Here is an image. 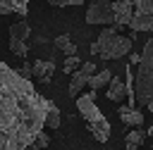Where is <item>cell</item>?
I'll use <instances>...</instances> for the list:
<instances>
[{"mask_svg":"<svg viewBox=\"0 0 153 150\" xmlns=\"http://www.w3.org/2000/svg\"><path fill=\"white\" fill-rule=\"evenodd\" d=\"M48 100L10 64L0 62V150H24L45 129Z\"/></svg>","mask_w":153,"mask_h":150,"instance_id":"6da1fadb","label":"cell"},{"mask_svg":"<svg viewBox=\"0 0 153 150\" xmlns=\"http://www.w3.org/2000/svg\"><path fill=\"white\" fill-rule=\"evenodd\" d=\"M76 110L86 119V129L91 131V136L98 143H105L110 138V121L105 119V114L96 105V90H91L86 95H76Z\"/></svg>","mask_w":153,"mask_h":150,"instance_id":"7a4b0ae2","label":"cell"},{"mask_svg":"<svg viewBox=\"0 0 153 150\" xmlns=\"http://www.w3.org/2000/svg\"><path fill=\"white\" fill-rule=\"evenodd\" d=\"M131 50V38L127 36H120L115 29H103L100 36L91 43V55L96 57H103V60H120L124 57L127 52Z\"/></svg>","mask_w":153,"mask_h":150,"instance_id":"3957f363","label":"cell"},{"mask_svg":"<svg viewBox=\"0 0 153 150\" xmlns=\"http://www.w3.org/2000/svg\"><path fill=\"white\" fill-rule=\"evenodd\" d=\"M134 100L139 105H146L148 100H153V40H148L143 45V52H141V60H139Z\"/></svg>","mask_w":153,"mask_h":150,"instance_id":"277c9868","label":"cell"},{"mask_svg":"<svg viewBox=\"0 0 153 150\" xmlns=\"http://www.w3.org/2000/svg\"><path fill=\"white\" fill-rule=\"evenodd\" d=\"M131 2H134V14L129 29L134 33L153 31V0H131Z\"/></svg>","mask_w":153,"mask_h":150,"instance_id":"5b68a950","label":"cell"},{"mask_svg":"<svg viewBox=\"0 0 153 150\" xmlns=\"http://www.w3.org/2000/svg\"><path fill=\"white\" fill-rule=\"evenodd\" d=\"M86 24H115V12L110 0H91L86 7Z\"/></svg>","mask_w":153,"mask_h":150,"instance_id":"8992f818","label":"cell"},{"mask_svg":"<svg viewBox=\"0 0 153 150\" xmlns=\"http://www.w3.org/2000/svg\"><path fill=\"white\" fill-rule=\"evenodd\" d=\"M29 33H31V29H29L26 21H17V24L10 26V50L14 55L26 57V52H29V45H26Z\"/></svg>","mask_w":153,"mask_h":150,"instance_id":"52a82bcc","label":"cell"},{"mask_svg":"<svg viewBox=\"0 0 153 150\" xmlns=\"http://www.w3.org/2000/svg\"><path fill=\"white\" fill-rule=\"evenodd\" d=\"M112 12H115V29L129 26L131 14H134V2L131 0H115L112 2Z\"/></svg>","mask_w":153,"mask_h":150,"instance_id":"ba28073f","label":"cell"},{"mask_svg":"<svg viewBox=\"0 0 153 150\" xmlns=\"http://www.w3.org/2000/svg\"><path fill=\"white\" fill-rule=\"evenodd\" d=\"M55 71V64L50 60H36L31 64V76H36L41 83H50V76Z\"/></svg>","mask_w":153,"mask_h":150,"instance_id":"9c48e42d","label":"cell"},{"mask_svg":"<svg viewBox=\"0 0 153 150\" xmlns=\"http://www.w3.org/2000/svg\"><path fill=\"white\" fill-rule=\"evenodd\" d=\"M120 119H122L127 126L136 129V126H141V121H143V112H141V110H134L131 105H122V107H120Z\"/></svg>","mask_w":153,"mask_h":150,"instance_id":"30bf717a","label":"cell"},{"mask_svg":"<svg viewBox=\"0 0 153 150\" xmlns=\"http://www.w3.org/2000/svg\"><path fill=\"white\" fill-rule=\"evenodd\" d=\"M29 12V0H0V14H19Z\"/></svg>","mask_w":153,"mask_h":150,"instance_id":"8fae6325","label":"cell"},{"mask_svg":"<svg viewBox=\"0 0 153 150\" xmlns=\"http://www.w3.org/2000/svg\"><path fill=\"white\" fill-rule=\"evenodd\" d=\"M69 76H72V79H69V95L76 98V95H81V90L86 88V83H88V74H84L81 69H76V71H72Z\"/></svg>","mask_w":153,"mask_h":150,"instance_id":"7c38bea8","label":"cell"},{"mask_svg":"<svg viewBox=\"0 0 153 150\" xmlns=\"http://www.w3.org/2000/svg\"><path fill=\"white\" fill-rule=\"evenodd\" d=\"M127 98V83L122 81V79H110L108 81V100H115V102H120V100H124Z\"/></svg>","mask_w":153,"mask_h":150,"instance_id":"4fadbf2b","label":"cell"},{"mask_svg":"<svg viewBox=\"0 0 153 150\" xmlns=\"http://www.w3.org/2000/svg\"><path fill=\"white\" fill-rule=\"evenodd\" d=\"M143 140H146V133L136 126V129H131V131L124 136V148H127V150H139V148L143 145Z\"/></svg>","mask_w":153,"mask_h":150,"instance_id":"5bb4252c","label":"cell"},{"mask_svg":"<svg viewBox=\"0 0 153 150\" xmlns=\"http://www.w3.org/2000/svg\"><path fill=\"white\" fill-rule=\"evenodd\" d=\"M112 79V74H110V69H100V71H96V74H91L88 76V88L91 90H98V88H103V86H108V81Z\"/></svg>","mask_w":153,"mask_h":150,"instance_id":"9a60e30c","label":"cell"},{"mask_svg":"<svg viewBox=\"0 0 153 150\" xmlns=\"http://www.w3.org/2000/svg\"><path fill=\"white\" fill-rule=\"evenodd\" d=\"M62 124V117H60V110L48 100V110H45V126L48 129H57Z\"/></svg>","mask_w":153,"mask_h":150,"instance_id":"2e32d148","label":"cell"},{"mask_svg":"<svg viewBox=\"0 0 153 150\" xmlns=\"http://www.w3.org/2000/svg\"><path fill=\"white\" fill-rule=\"evenodd\" d=\"M55 48H57V50H62L65 55H76V45L72 43V38H69L67 33H62V36H57V38H55Z\"/></svg>","mask_w":153,"mask_h":150,"instance_id":"e0dca14e","label":"cell"},{"mask_svg":"<svg viewBox=\"0 0 153 150\" xmlns=\"http://www.w3.org/2000/svg\"><path fill=\"white\" fill-rule=\"evenodd\" d=\"M79 62H81V60H79L76 55H67V60H65V64H62V71H65V74H72L74 69H79Z\"/></svg>","mask_w":153,"mask_h":150,"instance_id":"ac0fdd59","label":"cell"},{"mask_svg":"<svg viewBox=\"0 0 153 150\" xmlns=\"http://www.w3.org/2000/svg\"><path fill=\"white\" fill-rule=\"evenodd\" d=\"M33 145H36L38 150H43V148H48V145H50V136H48L45 131H41V133L36 136V140H33Z\"/></svg>","mask_w":153,"mask_h":150,"instance_id":"d6986e66","label":"cell"},{"mask_svg":"<svg viewBox=\"0 0 153 150\" xmlns=\"http://www.w3.org/2000/svg\"><path fill=\"white\" fill-rule=\"evenodd\" d=\"M84 0H48V5L53 7H69V5H81Z\"/></svg>","mask_w":153,"mask_h":150,"instance_id":"ffe728a7","label":"cell"},{"mask_svg":"<svg viewBox=\"0 0 153 150\" xmlns=\"http://www.w3.org/2000/svg\"><path fill=\"white\" fill-rule=\"evenodd\" d=\"M79 69H81L84 74H88V76H91V74H96V62H84Z\"/></svg>","mask_w":153,"mask_h":150,"instance_id":"44dd1931","label":"cell"},{"mask_svg":"<svg viewBox=\"0 0 153 150\" xmlns=\"http://www.w3.org/2000/svg\"><path fill=\"white\" fill-rule=\"evenodd\" d=\"M19 74H22V76H24V79H31V67H29V64H24V67H22V71H19Z\"/></svg>","mask_w":153,"mask_h":150,"instance_id":"7402d4cb","label":"cell"},{"mask_svg":"<svg viewBox=\"0 0 153 150\" xmlns=\"http://www.w3.org/2000/svg\"><path fill=\"white\" fill-rule=\"evenodd\" d=\"M146 107H148V112L153 114V100H148V102H146Z\"/></svg>","mask_w":153,"mask_h":150,"instance_id":"603a6c76","label":"cell"},{"mask_svg":"<svg viewBox=\"0 0 153 150\" xmlns=\"http://www.w3.org/2000/svg\"><path fill=\"white\" fill-rule=\"evenodd\" d=\"M148 136H151V138H153V126H151V129H148Z\"/></svg>","mask_w":153,"mask_h":150,"instance_id":"cb8c5ba5","label":"cell"}]
</instances>
